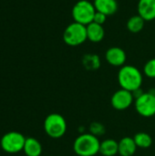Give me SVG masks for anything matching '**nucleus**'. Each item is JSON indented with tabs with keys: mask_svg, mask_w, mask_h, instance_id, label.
Listing matches in <instances>:
<instances>
[{
	"mask_svg": "<svg viewBox=\"0 0 155 156\" xmlns=\"http://www.w3.org/2000/svg\"><path fill=\"white\" fill-rule=\"evenodd\" d=\"M143 81V73L134 66L124 65L118 72V82L121 89L134 92L141 89Z\"/></svg>",
	"mask_w": 155,
	"mask_h": 156,
	"instance_id": "f257e3e1",
	"label": "nucleus"
},
{
	"mask_svg": "<svg viewBox=\"0 0 155 156\" xmlns=\"http://www.w3.org/2000/svg\"><path fill=\"white\" fill-rule=\"evenodd\" d=\"M100 142L91 133H81L73 144V150L79 156H95L100 153Z\"/></svg>",
	"mask_w": 155,
	"mask_h": 156,
	"instance_id": "f03ea898",
	"label": "nucleus"
},
{
	"mask_svg": "<svg viewBox=\"0 0 155 156\" xmlns=\"http://www.w3.org/2000/svg\"><path fill=\"white\" fill-rule=\"evenodd\" d=\"M88 39L87 26L73 22L69 24L63 33L64 42L70 47H77L83 44Z\"/></svg>",
	"mask_w": 155,
	"mask_h": 156,
	"instance_id": "7ed1b4c3",
	"label": "nucleus"
},
{
	"mask_svg": "<svg viewBox=\"0 0 155 156\" xmlns=\"http://www.w3.org/2000/svg\"><path fill=\"white\" fill-rule=\"evenodd\" d=\"M96 13L93 3L88 0L78 1L72 8V17L75 22L88 26L93 22V18Z\"/></svg>",
	"mask_w": 155,
	"mask_h": 156,
	"instance_id": "20e7f679",
	"label": "nucleus"
},
{
	"mask_svg": "<svg viewBox=\"0 0 155 156\" xmlns=\"http://www.w3.org/2000/svg\"><path fill=\"white\" fill-rule=\"evenodd\" d=\"M44 130L46 133L53 139L61 138L67 132V122L62 115L51 113L45 119Z\"/></svg>",
	"mask_w": 155,
	"mask_h": 156,
	"instance_id": "39448f33",
	"label": "nucleus"
},
{
	"mask_svg": "<svg viewBox=\"0 0 155 156\" xmlns=\"http://www.w3.org/2000/svg\"><path fill=\"white\" fill-rule=\"evenodd\" d=\"M134 107L139 115L150 118L155 115V92H143L135 98Z\"/></svg>",
	"mask_w": 155,
	"mask_h": 156,
	"instance_id": "423d86ee",
	"label": "nucleus"
},
{
	"mask_svg": "<svg viewBox=\"0 0 155 156\" xmlns=\"http://www.w3.org/2000/svg\"><path fill=\"white\" fill-rule=\"evenodd\" d=\"M26 139L20 133L10 132L2 137L1 147L8 154H16L24 149Z\"/></svg>",
	"mask_w": 155,
	"mask_h": 156,
	"instance_id": "0eeeda50",
	"label": "nucleus"
},
{
	"mask_svg": "<svg viewBox=\"0 0 155 156\" xmlns=\"http://www.w3.org/2000/svg\"><path fill=\"white\" fill-rule=\"evenodd\" d=\"M134 100L135 99L132 92L123 89H120L112 94L111 98V103L115 110L124 111L132 105Z\"/></svg>",
	"mask_w": 155,
	"mask_h": 156,
	"instance_id": "6e6552de",
	"label": "nucleus"
},
{
	"mask_svg": "<svg viewBox=\"0 0 155 156\" xmlns=\"http://www.w3.org/2000/svg\"><path fill=\"white\" fill-rule=\"evenodd\" d=\"M105 58L107 62L113 67H122L126 62V53L119 47L110 48L105 53Z\"/></svg>",
	"mask_w": 155,
	"mask_h": 156,
	"instance_id": "1a4fd4ad",
	"label": "nucleus"
},
{
	"mask_svg": "<svg viewBox=\"0 0 155 156\" xmlns=\"http://www.w3.org/2000/svg\"><path fill=\"white\" fill-rule=\"evenodd\" d=\"M138 15L145 21L155 19V0H139L137 5Z\"/></svg>",
	"mask_w": 155,
	"mask_h": 156,
	"instance_id": "9d476101",
	"label": "nucleus"
},
{
	"mask_svg": "<svg viewBox=\"0 0 155 156\" xmlns=\"http://www.w3.org/2000/svg\"><path fill=\"white\" fill-rule=\"evenodd\" d=\"M93 5L96 11L107 16L114 15L118 10V3L116 0H94Z\"/></svg>",
	"mask_w": 155,
	"mask_h": 156,
	"instance_id": "9b49d317",
	"label": "nucleus"
},
{
	"mask_svg": "<svg viewBox=\"0 0 155 156\" xmlns=\"http://www.w3.org/2000/svg\"><path fill=\"white\" fill-rule=\"evenodd\" d=\"M137 145L132 137H123L119 142V154L121 156H133L136 153Z\"/></svg>",
	"mask_w": 155,
	"mask_h": 156,
	"instance_id": "f8f14e48",
	"label": "nucleus"
},
{
	"mask_svg": "<svg viewBox=\"0 0 155 156\" xmlns=\"http://www.w3.org/2000/svg\"><path fill=\"white\" fill-rule=\"evenodd\" d=\"M105 31L102 27V25L92 22L87 26V37L90 41L94 43L100 42L103 39Z\"/></svg>",
	"mask_w": 155,
	"mask_h": 156,
	"instance_id": "ddd939ff",
	"label": "nucleus"
},
{
	"mask_svg": "<svg viewBox=\"0 0 155 156\" xmlns=\"http://www.w3.org/2000/svg\"><path fill=\"white\" fill-rule=\"evenodd\" d=\"M100 154L103 156H115L119 154V142L114 139H106L100 143Z\"/></svg>",
	"mask_w": 155,
	"mask_h": 156,
	"instance_id": "4468645a",
	"label": "nucleus"
},
{
	"mask_svg": "<svg viewBox=\"0 0 155 156\" xmlns=\"http://www.w3.org/2000/svg\"><path fill=\"white\" fill-rule=\"evenodd\" d=\"M23 151L26 156H40L42 153V146L37 139L29 137L26 139Z\"/></svg>",
	"mask_w": 155,
	"mask_h": 156,
	"instance_id": "2eb2a0df",
	"label": "nucleus"
},
{
	"mask_svg": "<svg viewBox=\"0 0 155 156\" xmlns=\"http://www.w3.org/2000/svg\"><path fill=\"white\" fill-rule=\"evenodd\" d=\"M83 67L87 70H97L100 67V59L98 55L86 54L81 59Z\"/></svg>",
	"mask_w": 155,
	"mask_h": 156,
	"instance_id": "dca6fc26",
	"label": "nucleus"
},
{
	"mask_svg": "<svg viewBox=\"0 0 155 156\" xmlns=\"http://www.w3.org/2000/svg\"><path fill=\"white\" fill-rule=\"evenodd\" d=\"M145 20L139 15L133 16L129 18L127 22V28L132 33H139L144 27Z\"/></svg>",
	"mask_w": 155,
	"mask_h": 156,
	"instance_id": "f3484780",
	"label": "nucleus"
},
{
	"mask_svg": "<svg viewBox=\"0 0 155 156\" xmlns=\"http://www.w3.org/2000/svg\"><path fill=\"white\" fill-rule=\"evenodd\" d=\"M133 139L137 147L141 149H147L153 144V138L147 133H138L134 135Z\"/></svg>",
	"mask_w": 155,
	"mask_h": 156,
	"instance_id": "a211bd4d",
	"label": "nucleus"
},
{
	"mask_svg": "<svg viewBox=\"0 0 155 156\" xmlns=\"http://www.w3.org/2000/svg\"><path fill=\"white\" fill-rule=\"evenodd\" d=\"M89 130H90V133L93 134L96 137L101 136L102 134L105 133V127H104V125L101 124L100 122H91L90 127H89Z\"/></svg>",
	"mask_w": 155,
	"mask_h": 156,
	"instance_id": "6ab92c4d",
	"label": "nucleus"
},
{
	"mask_svg": "<svg viewBox=\"0 0 155 156\" xmlns=\"http://www.w3.org/2000/svg\"><path fill=\"white\" fill-rule=\"evenodd\" d=\"M143 73L150 79H155V58L145 63L143 67Z\"/></svg>",
	"mask_w": 155,
	"mask_h": 156,
	"instance_id": "aec40b11",
	"label": "nucleus"
},
{
	"mask_svg": "<svg viewBox=\"0 0 155 156\" xmlns=\"http://www.w3.org/2000/svg\"><path fill=\"white\" fill-rule=\"evenodd\" d=\"M106 19H107V16L106 15H104V14H102L100 12L96 11L95 16H94V18H93V22L94 23H97L99 25H103L105 23Z\"/></svg>",
	"mask_w": 155,
	"mask_h": 156,
	"instance_id": "412c9836",
	"label": "nucleus"
}]
</instances>
